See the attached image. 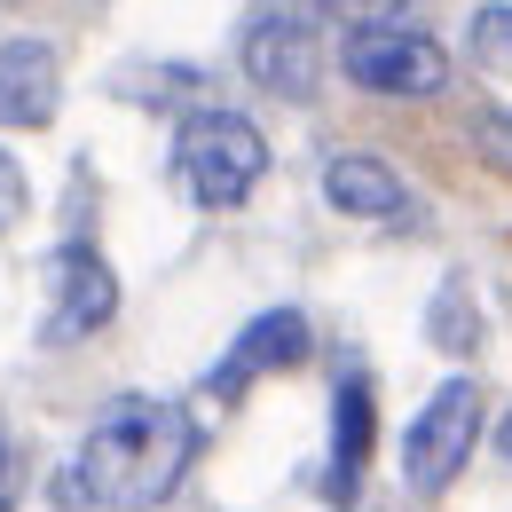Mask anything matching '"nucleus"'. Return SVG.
Returning <instances> with one entry per match:
<instances>
[{"mask_svg":"<svg viewBox=\"0 0 512 512\" xmlns=\"http://www.w3.org/2000/svg\"><path fill=\"white\" fill-rule=\"evenodd\" d=\"M190 457H197V418L182 402H166V394H119L87 426V442L71 449L56 497L64 505H103V512H150L182 489Z\"/></svg>","mask_w":512,"mask_h":512,"instance_id":"obj_1","label":"nucleus"},{"mask_svg":"<svg viewBox=\"0 0 512 512\" xmlns=\"http://www.w3.org/2000/svg\"><path fill=\"white\" fill-rule=\"evenodd\" d=\"M268 174V134L245 111H190L174 134V182L190 190V205L205 213H229L245 205Z\"/></svg>","mask_w":512,"mask_h":512,"instance_id":"obj_2","label":"nucleus"},{"mask_svg":"<svg viewBox=\"0 0 512 512\" xmlns=\"http://www.w3.org/2000/svg\"><path fill=\"white\" fill-rule=\"evenodd\" d=\"M473 442H481V386L442 379L426 402H418L410 434H402V481H410V497H442L449 481L465 473Z\"/></svg>","mask_w":512,"mask_h":512,"instance_id":"obj_3","label":"nucleus"},{"mask_svg":"<svg viewBox=\"0 0 512 512\" xmlns=\"http://www.w3.org/2000/svg\"><path fill=\"white\" fill-rule=\"evenodd\" d=\"M339 71L363 95H442L449 87V48L410 32V24H347Z\"/></svg>","mask_w":512,"mask_h":512,"instance_id":"obj_4","label":"nucleus"},{"mask_svg":"<svg viewBox=\"0 0 512 512\" xmlns=\"http://www.w3.org/2000/svg\"><path fill=\"white\" fill-rule=\"evenodd\" d=\"M245 79L268 87V95H284V103H308L323 79V32L308 8H292V0H268L253 8V24H245Z\"/></svg>","mask_w":512,"mask_h":512,"instance_id":"obj_5","label":"nucleus"},{"mask_svg":"<svg viewBox=\"0 0 512 512\" xmlns=\"http://www.w3.org/2000/svg\"><path fill=\"white\" fill-rule=\"evenodd\" d=\"M48 323H40V339L48 347H71V339H87V331H103V323L119 316V276H111V260L95 253V245H64V253L48 260Z\"/></svg>","mask_w":512,"mask_h":512,"instance_id":"obj_6","label":"nucleus"},{"mask_svg":"<svg viewBox=\"0 0 512 512\" xmlns=\"http://www.w3.org/2000/svg\"><path fill=\"white\" fill-rule=\"evenodd\" d=\"M292 363H308V316H300V308H268V316H253L245 331H237V347L221 355L213 394H221V402H237L253 379H268V371H292Z\"/></svg>","mask_w":512,"mask_h":512,"instance_id":"obj_7","label":"nucleus"},{"mask_svg":"<svg viewBox=\"0 0 512 512\" xmlns=\"http://www.w3.org/2000/svg\"><path fill=\"white\" fill-rule=\"evenodd\" d=\"M64 103V64L48 40H0V127H48Z\"/></svg>","mask_w":512,"mask_h":512,"instance_id":"obj_8","label":"nucleus"},{"mask_svg":"<svg viewBox=\"0 0 512 512\" xmlns=\"http://www.w3.org/2000/svg\"><path fill=\"white\" fill-rule=\"evenodd\" d=\"M371 426H379V410H371V379L347 371V379L331 386V473H323L331 505H355L363 465H371Z\"/></svg>","mask_w":512,"mask_h":512,"instance_id":"obj_9","label":"nucleus"},{"mask_svg":"<svg viewBox=\"0 0 512 512\" xmlns=\"http://www.w3.org/2000/svg\"><path fill=\"white\" fill-rule=\"evenodd\" d=\"M323 197H331V213H355V221H402V213H410L402 174L379 166L371 150H339V158L323 166Z\"/></svg>","mask_w":512,"mask_h":512,"instance_id":"obj_10","label":"nucleus"},{"mask_svg":"<svg viewBox=\"0 0 512 512\" xmlns=\"http://www.w3.org/2000/svg\"><path fill=\"white\" fill-rule=\"evenodd\" d=\"M24 166H16V158H8V150H0V229H16V221H24Z\"/></svg>","mask_w":512,"mask_h":512,"instance_id":"obj_11","label":"nucleus"},{"mask_svg":"<svg viewBox=\"0 0 512 512\" xmlns=\"http://www.w3.org/2000/svg\"><path fill=\"white\" fill-rule=\"evenodd\" d=\"M473 142H481V150H489V158L512 174V111H489V119L473 127Z\"/></svg>","mask_w":512,"mask_h":512,"instance_id":"obj_12","label":"nucleus"},{"mask_svg":"<svg viewBox=\"0 0 512 512\" xmlns=\"http://www.w3.org/2000/svg\"><path fill=\"white\" fill-rule=\"evenodd\" d=\"M473 40H481L489 56H512V8H489V16L473 24Z\"/></svg>","mask_w":512,"mask_h":512,"instance_id":"obj_13","label":"nucleus"},{"mask_svg":"<svg viewBox=\"0 0 512 512\" xmlns=\"http://www.w3.org/2000/svg\"><path fill=\"white\" fill-rule=\"evenodd\" d=\"M497 442H505V457H512V418H505V434H497Z\"/></svg>","mask_w":512,"mask_h":512,"instance_id":"obj_14","label":"nucleus"},{"mask_svg":"<svg viewBox=\"0 0 512 512\" xmlns=\"http://www.w3.org/2000/svg\"><path fill=\"white\" fill-rule=\"evenodd\" d=\"M0 489H8V449H0Z\"/></svg>","mask_w":512,"mask_h":512,"instance_id":"obj_15","label":"nucleus"}]
</instances>
